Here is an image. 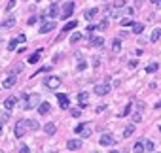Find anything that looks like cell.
I'll return each mask as SVG.
<instances>
[{"label":"cell","instance_id":"21","mask_svg":"<svg viewBox=\"0 0 161 153\" xmlns=\"http://www.w3.org/2000/svg\"><path fill=\"white\" fill-rule=\"evenodd\" d=\"M46 17H49V19L57 17V4H51V6H49V9H48V15H46Z\"/></svg>","mask_w":161,"mask_h":153},{"label":"cell","instance_id":"28","mask_svg":"<svg viewBox=\"0 0 161 153\" xmlns=\"http://www.w3.org/2000/svg\"><path fill=\"white\" fill-rule=\"evenodd\" d=\"M157 68H159V64H157V63H152V64L146 66V72H148V74H154V72H157Z\"/></svg>","mask_w":161,"mask_h":153},{"label":"cell","instance_id":"23","mask_svg":"<svg viewBox=\"0 0 161 153\" xmlns=\"http://www.w3.org/2000/svg\"><path fill=\"white\" fill-rule=\"evenodd\" d=\"M99 13V8H93V9H87V12H85V19H87V21H91V19L93 17H95V15Z\"/></svg>","mask_w":161,"mask_h":153},{"label":"cell","instance_id":"14","mask_svg":"<svg viewBox=\"0 0 161 153\" xmlns=\"http://www.w3.org/2000/svg\"><path fill=\"white\" fill-rule=\"evenodd\" d=\"M15 102H17V100H15V96H8V98L6 100H4V108H6V110H12L13 108V106H15Z\"/></svg>","mask_w":161,"mask_h":153},{"label":"cell","instance_id":"25","mask_svg":"<svg viewBox=\"0 0 161 153\" xmlns=\"http://www.w3.org/2000/svg\"><path fill=\"white\" fill-rule=\"evenodd\" d=\"M133 32H135V34H142V32H144V25H142V23H135V25H133Z\"/></svg>","mask_w":161,"mask_h":153},{"label":"cell","instance_id":"9","mask_svg":"<svg viewBox=\"0 0 161 153\" xmlns=\"http://www.w3.org/2000/svg\"><path fill=\"white\" fill-rule=\"evenodd\" d=\"M108 91H110V85H108V83H104V85H95V95H99V96H104Z\"/></svg>","mask_w":161,"mask_h":153},{"label":"cell","instance_id":"16","mask_svg":"<svg viewBox=\"0 0 161 153\" xmlns=\"http://www.w3.org/2000/svg\"><path fill=\"white\" fill-rule=\"evenodd\" d=\"M44 130H46V134L53 136V134H55V130H57V127H55L53 123H46V125H44Z\"/></svg>","mask_w":161,"mask_h":153},{"label":"cell","instance_id":"3","mask_svg":"<svg viewBox=\"0 0 161 153\" xmlns=\"http://www.w3.org/2000/svg\"><path fill=\"white\" fill-rule=\"evenodd\" d=\"M46 87L49 89H59L61 87V78H57V76H49V78H46Z\"/></svg>","mask_w":161,"mask_h":153},{"label":"cell","instance_id":"44","mask_svg":"<svg viewBox=\"0 0 161 153\" xmlns=\"http://www.w3.org/2000/svg\"><path fill=\"white\" fill-rule=\"evenodd\" d=\"M155 8H157V9H161V0H159V2H155Z\"/></svg>","mask_w":161,"mask_h":153},{"label":"cell","instance_id":"10","mask_svg":"<svg viewBox=\"0 0 161 153\" xmlns=\"http://www.w3.org/2000/svg\"><path fill=\"white\" fill-rule=\"evenodd\" d=\"M80 147H82L80 140H68L66 142V149H70V151H76V149H80Z\"/></svg>","mask_w":161,"mask_h":153},{"label":"cell","instance_id":"42","mask_svg":"<svg viewBox=\"0 0 161 153\" xmlns=\"http://www.w3.org/2000/svg\"><path fill=\"white\" fill-rule=\"evenodd\" d=\"M129 110H131V108H129V106H125V110L121 111V115H127V114H129Z\"/></svg>","mask_w":161,"mask_h":153},{"label":"cell","instance_id":"38","mask_svg":"<svg viewBox=\"0 0 161 153\" xmlns=\"http://www.w3.org/2000/svg\"><path fill=\"white\" fill-rule=\"evenodd\" d=\"M97 28H99L97 25H95V27H93V25H89V27H87V34H91V36H93V32H95Z\"/></svg>","mask_w":161,"mask_h":153},{"label":"cell","instance_id":"7","mask_svg":"<svg viewBox=\"0 0 161 153\" xmlns=\"http://www.w3.org/2000/svg\"><path fill=\"white\" fill-rule=\"evenodd\" d=\"M57 100H59V106H61V108H63V110H66V108H70V100H68V96H66V95H57Z\"/></svg>","mask_w":161,"mask_h":153},{"label":"cell","instance_id":"19","mask_svg":"<svg viewBox=\"0 0 161 153\" xmlns=\"http://www.w3.org/2000/svg\"><path fill=\"white\" fill-rule=\"evenodd\" d=\"M133 153H146V149H144V142H137V144L133 146Z\"/></svg>","mask_w":161,"mask_h":153},{"label":"cell","instance_id":"11","mask_svg":"<svg viewBox=\"0 0 161 153\" xmlns=\"http://www.w3.org/2000/svg\"><path fill=\"white\" fill-rule=\"evenodd\" d=\"M53 28H55V23H53V21H46L42 27H40V32H42V34H48L49 30H53Z\"/></svg>","mask_w":161,"mask_h":153},{"label":"cell","instance_id":"34","mask_svg":"<svg viewBox=\"0 0 161 153\" xmlns=\"http://www.w3.org/2000/svg\"><path fill=\"white\" fill-rule=\"evenodd\" d=\"M140 119H142V115H140V110L137 114H133V123H140Z\"/></svg>","mask_w":161,"mask_h":153},{"label":"cell","instance_id":"48","mask_svg":"<svg viewBox=\"0 0 161 153\" xmlns=\"http://www.w3.org/2000/svg\"><path fill=\"white\" fill-rule=\"evenodd\" d=\"M159 130H161V127H159Z\"/></svg>","mask_w":161,"mask_h":153},{"label":"cell","instance_id":"30","mask_svg":"<svg viewBox=\"0 0 161 153\" xmlns=\"http://www.w3.org/2000/svg\"><path fill=\"white\" fill-rule=\"evenodd\" d=\"M80 40H82V34H80V32H76V34H72V36H70V42H72V44H78Z\"/></svg>","mask_w":161,"mask_h":153},{"label":"cell","instance_id":"2","mask_svg":"<svg viewBox=\"0 0 161 153\" xmlns=\"http://www.w3.org/2000/svg\"><path fill=\"white\" fill-rule=\"evenodd\" d=\"M27 130H29L27 119H21L17 125H15V136H17V138H23V136L27 134Z\"/></svg>","mask_w":161,"mask_h":153},{"label":"cell","instance_id":"40","mask_svg":"<svg viewBox=\"0 0 161 153\" xmlns=\"http://www.w3.org/2000/svg\"><path fill=\"white\" fill-rule=\"evenodd\" d=\"M21 153H30V149H29L27 146H21Z\"/></svg>","mask_w":161,"mask_h":153},{"label":"cell","instance_id":"1","mask_svg":"<svg viewBox=\"0 0 161 153\" xmlns=\"http://www.w3.org/2000/svg\"><path fill=\"white\" fill-rule=\"evenodd\" d=\"M42 104L40 102V96L38 95H27L25 96V110H32V108H38V106Z\"/></svg>","mask_w":161,"mask_h":153},{"label":"cell","instance_id":"24","mask_svg":"<svg viewBox=\"0 0 161 153\" xmlns=\"http://www.w3.org/2000/svg\"><path fill=\"white\" fill-rule=\"evenodd\" d=\"M27 125H29V130H38L40 129L38 121H34V119H27Z\"/></svg>","mask_w":161,"mask_h":153},{"label":"cell","instance_id":"20","mask_svg":"<svg viewBox=\"0 0 161 153\" xmlns=\"http://www.w3.org/2000/svg\"><path fill=\"white\" fill-rule=\"evenodd\" d=\"M40 55H42V49H40V51H36V53H32V55H30V57H29V63H30V64H36V63H38V60H40Z\"/></svg>","mask_w":161,"mask_h":153},{"label":"cell","instance_id":"17","mask_svg":"<svg viewBox=\"0 0 161 153\" xmlns=\"http://www.w3.org/2000/svg\"><path fill=\"white\" fill-rule=\"evenodd\" d=\"M76 25H78L76 21H68V23H66V25H65V28H63V34H61V36H59V38H63V36H65V34H66V32H68V30H72V28H76Z\"/></svg>","mask_w":161,"mask_h":153},{"label":"cell","instance_id":"27","mask_svg":"<svg viewBox=\"0 0 161 153\" xmlns=\"http://www.w3.org/2000/svg\"><path fill=\"white\" fill-rule=\"evenodd\" d=\"M150 40L152 42H157V40H161V28H155L152 32V36H150Z\"/></svg>","mask_w":161,"mask_h":153},{"label":"cell","instance_id":"35","mask_svg":"<svg viewBox=\"0 0 161 153\" xmlns=\"http://www.w3.org/2000/svg\"><path fill=\"white\" fill-rule=\"evenodd\" d=\"M99 28H101V30H106V28H108V19H102L101 25H99Z\"/></svg>","mask_w":161,"mask_h":153},{"label":"cell","instance_id":"41","mask_svg":"<svg viewBox=\"0 0 161 153\" xmlns=\"http://www.w3.org/2000/svg\"><path fill=\"white\" fill-rule=\"evenodd\" d=\"M36 21H38V17H30V19H29V25H34Z\"/></svg>","mask_w":161,"mask_h":153},{"label":"cell","instance_id":"29","mask_svg":"<svg viewBox=\"0 0 161 153\" xmlns=\"http://www.w3.org/2000/svg\"><path fill=\"white\" fill-rule=\"evenodd\" d=\"M119 23H121V27H133V21H131V19H129V17H123L121 19V21H119Z\"/></svg>","mask_w":161,"mask_h":153},{"label":"cell","instance_id":"6","mask_svg":"<svg viewBox=\"0 0 161 153\" xmlns=\"http://www.w3.org/2000/svg\"><path fill=\"white\" fill-rule=\"evenodd\" d=\"M15 81H17V76L10 74L8 78H4V81H2V87H4V89H10V87H13V85H15Z\"/></svg>","mask_w":161,"mask_h":153},{"label":"cell","instance_id":"8","mask_svg":"<svg viewBox=\"0 0 161 153\" xmlns=\"http://www.w3.org/2000/svg\"><path fill=\"white\" fill-rule=\"evenodd\" d=\"M78 102H80V108H85V106H87V102H89V95H87L85 91L78 93Z\"/></svg>","mask_w":161,"mask_h":153},{"label":"cell","instance_id":"45","mask_svg":"<svg viewBox=\"0 0 161 153\" xmlns=\"http://www.w3.org/2000/svg\"><path fill=\"white\" fill-rule=\"evenodd\" d=\"M155 108H161V102H157V104H155Z\"/></svg>","mask_w":161,"mask_h":153},{"label":"cell","instance_id":"36","mask_svg":"<svg viewBox=\"0 0 161 153\" xmlns=\"http://www.w3.org/2000/svg\"><path fill=\"white\" fill-rule=\"evenodd\" d=\"M80 111H82V108H72L70 114H72V117H80Z\"/></svg>","mask_w":161,"mask_h":153},{"label":"cell","instance_id":"47","mask_svg":"<svg viewBox=\"0 0 161 153\" xmlns=\"http://www.w3.org/2000/svg\"><path fill=\"white\" fill-rule=\"evenodd\" d=\"M152 2H154V4H155V2H159V0H152Z\"/></svg>","mask_w":161,"mask_h":153},{"label":"cell","instance_id":"31","mask_svg":"<svg viewBox=\"0 0 161 153\" xmlns=\"http://www.w3.org/2000/svg\"><path fill=\"white\" fill-rule=\"evenodd\" d=\"M144 149H146V151H154V142L146 140V142H144Z\"/></svg>","mask_w":161,"mask_h":153},{"label":"cell","instance_id":"15","mask_svg":"<svg viewBox=\"0 0 161 153\" xmlns=\"http://www.w3.org/2000/svg\"><path fill=\"white\" fill-rule=\"evenodd\" d=\"M114 144H116V140H114L112 136H108V134H104L101 138V146H114Z\"/></svg>","mask_w":161,"mask_h":153},{"label":"cell","instance_id":"4","mask_svg":"<svg viewBox=\"0 0 161 153\" xmlns=\"http://www.w3.org/2000/svg\"><path fill=\"white\" fill-rule=\"evenodd\" d=\"M76 134H80L82 138H89L91 136V127L89 125H78L76 127Z\"/></svg>","mask_w":161,"mask_h":153},{"label":"cell","instance_id":"13","mask_svg":"<svg viewBox=\"0 0 161 153\" xmlns=\"http://www.w3.org/2000/svg\"><path fill=\"white\" fill-rule=\"evenodd\" d=\"M15 25V17H12V15H10V17L6 19V21H2V30H8V28H12Z\"/></svg>","mask_w":161,"mask_h":153},{"label":"cell","instance_id":"32","mask_svg":"<svg viewBox=\"0 0 161 153\" xmlns=\"http://www.w3.org/2000/svg\"><path fill=\"white\" fill-rule=\"evenodd\" d=\"M10 119V110H6V111H2V117H0V121H2V127H4V123Z\"/></svg>","mask_w":161,"mask_h":153},{"label":"cell","instance_id":"43","mask_svg":"<svg viewBox=\"0 0 161 153\" xmlns=\"http://www.w3.org/2000/svg\"><path fill=\"white\" fill-rule=\"evenodd\" d=\"M125 13L127 15H133V8H125Z\"/></svg>","mask_w":161,"mask_h":153},{"label":"cell","instance_id":"26","mask_svg":"<svg viewBox=\"0 0 161 153\" xmlns=\"http://www.w3.org/2000/svg\"><path fill=\"white\" fill-rule=\"evenodd\" d=\"M133 132H135V125H127L125 129H123V136H125V138H129Z\"/></svg>","mask_w":161,"mask_h":153},{"label":"cell","instance_id":"12","mask_svg":"<svg viewBox=\"0 0 161 153\" xmlns=\"http://www.w3.org/2000/svg\"><path fill=\"white\" fill-rule=\"evenodd\" d=\"M93 47H102V44H104V38L101 36H91V42H89Z\"/></svg>","mask_w":161,"mask_h":153},{"label":"cell","instance_id":"33","mask_svg":"<svg viewBox=\"0 0 161 153\" xmlns=\"http://www.w3.org/2000/svg\"><path fill=\"white\" fill-rule=\"evenodd\" d=\"M17 44H19V40H17V38H15V40H12V42L8 44V49H10V51H13L15 47H17Z\"/></svg>","mask_w":161,"mask_h":153},{"label":"cell","instance_id":"46","mask_svg":"<svg viewBox=\"0 0 161 153\" xmlns=\"http://www.w3.org/2000/svg\"><path fill=\"white\" fill-rule=\"evenodd\" d=\"M108 153H119V151H108Z\"/></svg>","mask_w":161,"mask_h":153},{"label":"cell","instance_id":"22","mask_svg":"<svg viewBox=\"0 0 161 153\" xmlns=\"http://www.w3.org/2000/svg\"><path fill=\"white\" fill-rule=\"evenodd\" d=\"M112 51H114V53H119V51H121V40H114V42H112Z\"/></svg>","mask_w":161,"mask_h":153},{"label":"cell","instance_id":"39","mask_svg":"<svg viewBox=\"0 0 161 153\" xmlns=\"http://www.w3.org/2000/svg\"><path fill=\"white\" fill-rule=\"evenodd\" d=\"M114 6H116V8H123V6H125V2H123V0H116Z\"/></svg>","mask_w":161,"mask_h":153},{"label":"cell","instance_id":"18","mask_svg":"<svg viewBox=\"0 0 161 153\" xmlns=\"http://www.w3.org/2000/svg\"><path fill=\"white\" fill-rule=\"evenodd\" d=\"M49 111V102H42V104L38 106V114L40 115H46Z\"/></svg>","mask_w":161,"mask_h":153},{"label":"cell","instance_id":"5","mask_svg":"<svg viewBox=\"0 0 161 153\" xmlns=\"http://www.w3.org/2000/svg\"><path fill=\"white\" fill-rule=\"evenodd\" d=\"M72 12H74V2H66L65 8H63V13H61V17H63V19H68L70 15H72Z\"/></svg>","mask_w":161,"mask_h":153},{"label":"cell","instance_id":"37","mask_svg":"<svg viewBox=\"0 0 161 153\" xmlns=\"http://www.w3.org/2000/svg\"><path fill=\"white\" fill-rule=\"evenodd\" d=\"M15 2H17V0H8V6H6V9H8V12L15 8Z\"/></svg>","mask_w":161,"mask_h":153}]
</instances>
